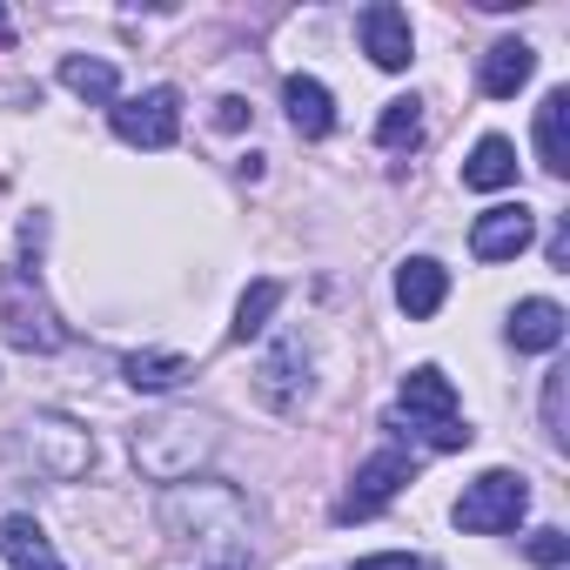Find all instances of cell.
I'll return each mask as SVG.
<instances>
[{"instance_id":"6da1fadb","label":"cell","mask_w":570,"mask_h":570,"mask_svg":"<svg viewBox=\"0 0 570 570\" xmlns=\"http://www.w3.org/2000/svg\"><path fill=\"white\" fill-rule=\"evenodd\" d=\"M161 530L181 537V543H202L208 563L248 557V550H242V537H248V503H242L228 483H175V490H161Z\"/></svg>"},{"instance_id":"7a4b0ae2","label":"cell","mask_w":570,"mask_h":570,"mask_svg":"<svg viewBox=\"0 0 570 570\" xmlns=\"http://www.w3.org/2000/svg\"><path fill=\"white\" fill-rule=\"evenodd\" d=\"M222 450V430L208 423V416H195V410H161V416H148L141 430H135V463H141V476H155V483H188L208 456Z\"/></svg>"},{"instance_id":"3957f363","label":"cell","mask_w":570,"mask_h":570,"mask_svg":"<svg viewBox=\"0 0 570 570\" xmlns=\"http://www.w3.org/2000/svg\"><path fill=\"white\" fill-rule=\"evenodd\" d=\"M390 430H396V436L423 430L430 450H470V443H476V430L463 423V403H456V390H450V376H443L436 363H423V370L403 376V410L390 416Z\"/></svg>"},{"instance_id":"277c9868","label":"cell","mask_w":570,"mask_h":570,"mask_svg":"<svg viewBox=\"0 0 570 570\" xmlns=\"http://www.w3.org/2000/svg\"><path fill=\"white\" fill-rule=\"evenodd\" d=\"M14 463L35 470V476H48V483H81V476L95 470V436H88L75 416L41 410V416H28V423L14 430Z\"/></svg>"},{"instance_id":"5b68a950","label":"cell","mask_w":570,"mask_h":570,"mask_svg":"<svg viewBox=\"0 0 570 570\" xmlns=\"http://www.w3.org/2000/svg\"><path fill=\"white\" fill-rule=\"evenodd\" d=\"M0 336H8L14 350H28V356H55V350H68L61 316L48 309L41 282H35L21 262H14V268H0Z\"/></svg>"},{"instance_id":"8992f818","label":"cell","mask_w":570,"mask_h":570,"mask_svg":"<svg viewBox=\"0 0 570 570\" xmlns=\"http://www.w3.org/2000/svg\"><path fill=\"white\" fill-rule=\"evenodd\" d=\"M523 510H530V483H523L517 470H483V476L463 490L456 523H463L470 537H497V530H517Z\"/></svg>"},{"instance_id":"52a82bcc","label":"cell","mask_w":570,"mask_h":570,"mask_svg":"<svg viewBox=\"0 0 570 570\" xmlns=\"http://www.w3.org/2000/svg\"><path fill=\"white\" fill-rule=\"evenodd\" d=\"M115 135L128 141V148H175V135H181V95L175 88H148V95H128V101H115Z\"/></svg>"},{"instance_id":"ba28073f","label":"cell","mask_w":570,"mask_h":570,"mask_svg":"<svg viewBox=\"0 0 570 570\" xmlns=\"http://www.w3.org/2000/svg\"><path fill=\"white\" fill-rule=\"evenodd\" d=\"M403 483H416V456H410V450H383V456H370V463L356 470V483L343 490L336 523H363V517H376Z\"/></svg>"},{"instance_id":"9c48e42d","label":"cell","mask_w":570,"mask_h":570,"mask_svg":"<svg viewBox=\"0 0 570 570\" xmlns=\"http://www.w3.org/2000/svg\"><path fill=\"white\" fill-rule=\"evenodd\" d=\"M530 242H537V208H523V202H497L470 228V255L476 262H517Z\"/></svg>"},{"instance_id":"30bf717a","label":"cell","mask_w":570,"mask_h":570,"mask_svg":"<svg viewBox=\"0 0 570 570\" xmlns=\"http://www.w3.org/2000/svg\"><path fill=\"white\" fill-rule=\"evenodd\" d=\"M255 396H262V410H296L309 396V350H303V336H282L255 363Z\"/></svg>"},{"instance_id":"8fae6325","label":"cell","mask_w":570,"mask_h":570,"mask_svg":"<svg viewBox=\"0 0 570 570\" xmlns=\"http://www.w3.org/2000/svg\"><path fill=\"white\" fill-rule=\"evenodd\" d=\"M356 35H363V55L376 61V68H390V75H403L416 55V41H410V14L403 8H390V0H376V8H363L356 14Z\"/></svg>"},{"instance_id":"7c38bea8","label":"cell","mask_w":570,"mask_h":570,"mask_svg":"<svg viewBox=\"0 0 570 570\" xmlns=\"http://www.w3.org/2000/svg\"><path fill=\"white\" fill-rule=\"evenodd\" d=\"M443 296H450V268H443V262L410 255V262L396 268V303H403L410 323H430V316L443 309Z\"/></svg>"},{"instance_id":"4fadbf2b","label":"cell","mask_w":570,"mask_h":570,"mask_svg":"<svg viewBox=\"0 0 570 570\" xmlns=\"http://www.w3.org/2000/svg\"><path fill=\"white\" fill-rule=\"evenodd\" d=\"M537 161L550 181L570 175V88H550L537 101Z\"/></svg>"},{"instance_id":"5bb4252c","label":"cell","mask_w":570,"mask_h":570,"mask_svg":"<svg viewBox=\"0 0 570 570\" xmlns=\"http://www.w3.org/2000/svg\"><path fill=\"white\" fill-rule=\"evenodd\" d=\"M282 108H289V128L303 141H323L336 128V101H330V88L316 75H289V81H282Z\"/></svg>"},{"instance_id":"9a60e30c","label":"cell","mask_w":570,"mask_h":570,"mask_svg":"<svg viewBox=\"0 0 570 570\" xmlns=\"http://www.w3.org/2000/svg\"><path fill=\"white\" fill-rule=\"evenodd\" d=\"M530 75H537V48H530V41H497V48L483 55V75H476V81H483L490 101H510Z\"/></svg>"},{"instance_id":"2e32d148","label":"cell","mask_w":570,"mask_h":570,"mask_svg":"<svg viewBox=\"0 0 570 570\" xmlns=\"http://www.w3.org/2000/svg\"><path fill=\"white\" fill-rule=\"evenodd\" d=\"M557 343H563V309H557L550 296L517 303V316H510V350H517V356H537V350H557Z\"/></svg>"},{"instance_id":"e0dca14e","label":"cell","mask_w":570,"mask_h":570,"mask_svg":"<svg viewBox=\"0 0 570 570\" xmlns=\"http://www.w3.org/2000/svg\"><path fill=\"white\" fill-rule=\"evenodd\" d=\"M0 557L14 570H61V557H55V543L35 517H0Z\"/></svg>"},{"instance_id":"ac0fdd59","label":"cell","mask_w":570,"mask_h":570,"mask_svg":"<svg viewBox=\"0 0 570 570\" xmlns=\"http://www.w3.org/2000/svg\"><path fill=\"white\" fill-rule=\"evenodd\" d=\"M121 376H128V390L168 396V390H181L195 370H188V356H168V350H135V356H121Z\"/></svg>"},{"instance_id":"d6986e66","label":"cell","mask_w":570,"mask_h":570,"mask_svg":"<svg viewBox=\"0 0 570 570\" xmlns=\"http://www.w3.org/2000/svg\"><path fill=\"white\" fill-rule=\"evenodd\" d=\"M510 181H517V148H510L503 135H483V141L470 148V161H463V188L497 195V188H510Z\"/></svg>"},{"instance_id":"ffe728a7","label":"cell","mask_w":570,"mask_h":570,"mask_svg":"<svg viewBox=\"0 0 570 570\" xmlns=\"http://www.w3.org/2000/svg\"><path fill=\"white\" fill-rule=\"evenodd\" d=\"M61 81L81 95V101H121V81H115V68L108 61H95V55H61Z\"/></svg>"},{"instance_id":"44dd1931","label":"cell","mask_w":570,"mask_h":570,"mask_svg":"<svg viewBox=\"0 0 570 570\" xmlns=\"http://www.w3.org/2000/svg\"><path fill=\"white\" fill-rule=\"evenodd\" d=\"M282 309V282H248V296L235 303V323H228V343H248V336H262L268 330V316Z\"/></svg>"},{"instance_id":"7402d4cb","label":"cell","mask_w":570,"mask_h":570,"mask_svg":"<svg viewBox=\"0 0 570 570\" xmlns=\"http://www.w3.org/2000/svg\"><path fill=\"white\" fill-rule=\"evenodd\" d=\"M376 141H383V148H416V141H423V101H410V95L390 101L383 121H376Z\"/></svg>"},{"instance_id":"603a6c76","label":"cell","mask_w":570,"mask_h":570,"mask_svg":"<svg viewBox=\"0 0 570 570\" xmlns=\"http://www.w3.org/2000/svg\"><path fill=\"white\" fill-rule=\"evenodd\" d=\"M563 396H570V370L557 363V370L543 376V436H550V450H563V436H570V430H563Z\"/></svg>"},{"instance_id":"cb8c5ba5","label":"cell","mask_w":570,"mask_h":570,"mask_svg":"<svg viewBox=\"0 0 570 570\" xmlns=\"http://www.w3.org/2000/svg\"><path fill=\"white\" fill-rule=\"evenodd\" d=\"M523 557H530V563H550V570H557V563L570 557V537H563V530H530Z\"/></svg>"},{"instance_id":"d4e9b609","label":"cell","mask_w":570,"mask_h":570,"mask_svg":"<svg viewBox=\"0 0 570 570\" xmlns=\"http://www.w3.org/2000/svg\"><path fill=\"white\" fill-rule=\"evenodd\" d=\"M215 128H248V101H242V95L215 101Z\"/></svg>"},{"instance_id":"484cf974","label":"cell","mask_w":570,"mask_h":570,"mask_svg":"<svg viewBox=\"0 0 570 570\" xmlns=\"http://www.w3.org/2000/svg\"><path fill=\"white\" fill-rule=\"evenodd\" d=\"M356 570H423V563H416L410 550H383V557H363Z\"/></svg>"}]
</instances>
